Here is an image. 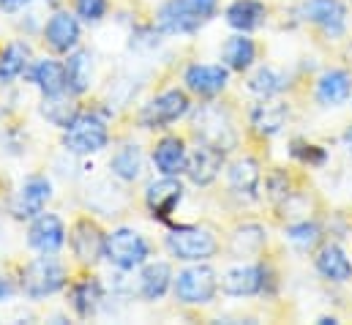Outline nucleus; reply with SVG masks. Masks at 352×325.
Wrapping results in <instances>:
<instances>
[{"instance_id":"obj_22","label":"nucleus","mask_w":352,"mask_h":325,"mask_svg":"<svg viewBox=\"0 0 352 325\" xmlns=\"http://www.w3.org/2000/svg\"><path fill=\"white\" fill-rule=\"evenodd\" d=\"M317 271L331 282H347L352 276V262L339 246H325L317 257Z\"/></svg>"},{"instance_id":"obj_12","label":"nucleus","mask_w":352,"mask_h":325,"mask_svg":"<svg viewBox=\"0 0 352 325\" xmlns=\"http://www.w3.org/2000/svg\"><path fill=\"white\" fill-rule=\"evenodd\" d=\"M221 164H224V151H219V148L202 143V145L191 154V159L186 164V172H188V178H191V183L208 186L210 180H216Z\"/></svg>"},{"instance_id":"obj_25","label":"nucleus","mask_w":352,"mask_h":325,"mask_svg":"<svg viewBox=\"0 0 352 325\" xmlns=\"http://www.w3.org/2000/svg\"><path fill=\"white\" fill-rule=\"evenodd\" d=\"M30 77L44 96H55V93L66 90V66H60L55 61H38Z\"/></svg>"},{"instance_id":"obj_30","label":"nucleus","mask_w":352,"mask_h":325,"mask_svg":"<svg viewBox=\"0 0 352 325\" xmlns=\"http://www.w3.org/2000/svg\"><path fill=\"white\" fill-rule=\"evenodd\" d=\"M41 112H44V118H47L50 123H55V126H60V129H66V126L80 115L77 107H74L63 93L44 96V107H41Z\"/></svg>"},{"instance_id":"obj_28","label":"nucleus","mask_w":352,"mask_h":325,"mask_svg":"<svg viewBox=\"0 0 352 325\" xmlns=\"http://www.w3.org/2000/svg\"><path fill=\"white\" fill-rule=\"evenodd\" d=\"M98 304H101V284L96 279H82V282L74 284V290H72V306H74V312L80 317L96 315Z\"/></svg>"},{"instance_id":"obj_35","label":"nucleus","mask_w":352,"mask_h":325,"mask_svg":"<svg viewBox=\"0 0 352 325\" xmlns=\"http://www.w3.org/2000/svg\"><path fill=\"white\" fill-rule=\"evenodd\" d=\"M77 14L85 22H98L107 14V0H77Z\"/></svg>"},{"instance_id":"obj_15","label":"nucleus","mask_w":352,"mask_h":325,"mask_svg":"<svg viewBox=\"0 0 352 325\" xmlns=\"http://www.w3.org/2000/svg\"><path fill=\"white\" fill-rule=\"evenodd\" d=\"M186 85H188V90H194L199 96H216L227 85V69L194 63L186 69Z\"/></svg>"},{"instance_id":"obj_23","label":"nucleus","mask_w":352,"mask_h":325,"mask_svg":"<svg viewBox=\"0 0 352 325\" xmlns=\"http://www.w3.org/2000/svg\"><path fill=\"white\" fill-rule=\"evenodd\" d=\"M263 19H265V6L257 3V0H235V3L227 8V22H230L235 30H241V33L260 28Z\"/></svg>"},{"instance_id":"obj_3","label":"nucleus","mask_w":352,"mask_h":325,"mask_svg":"<svg viewBox=\"0 0 352 325\" xmlns=\"http://www.w3.org/2000/svg\"><path fill=\"white\" fill-rule=\"evenodd\" d=\"M109 134H107V123L96 115V112H80L63 134V145L72 154H96L107 145Z\"/></svg>"},{"instance_id":"obj_39","label":"nucleus","mask_w":352,"mask_h":325,"mask_svg":"<svg viewBox=\"0 0 352 325\" xmlns=\"http://www.w3.org/2000/svg\"><path fill=\"white\" fill-rule=\"evenodd\" d=\"M320 323H322V325H336V320H333V317H322Z\"/></svg>"},{"instance_id":"obj_7","label":"nucleus","mask_w":352,"mask_h":325,"mask_svg":"<svg viewBox=\"0 0 352 325\" xmlns=\"http://www.w3.org/2000/svg\"><path fill=\"white\" fill-rule=\"evenodd\" d=\"M167 246L170 251L175 254L177 260H186V262H202V260H210L216 254V238L208 233V230H197V227H180L173 235H167Z\"/></svg>"},{"instance_id":"obj_37","label":"nucleus","mask_w":352,"mask_h":325,"mask_svg":"<svg viewBox=\"0 0 352 325\" xmlns=\"http://www.w3.org/2000/svg\"><path fill=\"white\" fill-rule=\"evenodd\" d=\"M30 0H0V8L3 11H16V8H22V6H28Z\"/></svg>"},{"instance_id":"obj_40","label":"nucleus","mask_w":352,"mask_h":325,"mask_svg":"<svg viewBox=\"0 0 352 325\" xmlns=\"http://www.w3.org/2000/svg\"><path fill=\"white\" fill-rule=\"evenodd\" d=\"M347 143H352V129L347 132Z\"/></svg>"},{"instance_id":"obj_1","label":"nucleus","mask_w":352,"mask_h":325,"mask_svg":"<svg viewBox=\"0 0 352 325\" xmlns=\"http://www.w3.org/2000/svg\"><path fill=\"white\" fill-rule=\"evenodd\" d=\"M216 14V0H167L159 8V28L164 33H194Z\"/></svg>"},{"instance_id":"obj_29","label":"nucleus","mask_w":352,"mask_h":325,"mask_svg":"<svg viewBox=\"0 0 352 325\" xmlns=\"http://www.w3.org/2000/svg\"><path fill=\"white\" fill-rule=\"evenodd\" d=\"M112 172L120 178V180H137L140 172H142V154L137 145H123L115 156H112Z\"/></svg>"},{"instance_id":"obj_34","label":"nucleus","mask_w":352,"mask_h":325,"mask_svg":"<svg viewBox=\"0 0 352 325\" xmlns=\"http://www.w3.org/2000/svg\"><path fill=\"white\" fill-rule=\"evenodd\" d=\"M263 244H265L263 230H257L254 238H246V227H243V230H238V235L232 238V251H235V254H241V251L246 254V251H257Z\"/></svg>"},{"instance_id":"obj_9","label":"nucleus","mask_w":352,"mask_h":325,"mask_svg":"<svg viewBox=\"0 0 352 325\" xmlns=\"http://www.w3.org/2000/svg\"><path fill=\"white\" fill-rule=\"evenodd\" d=\"M180 200H183V186H180V180H175V175H167V178L151 183L145 191V202H148L151 213L162 222L170 219V213L175 211Z\"/></svg>"},{"instance_id":"obj_14","label":"nucleus","mask_w":352,"mask_h":325,"mask_svg":"<svg viewBox=\"0 0 352 325\" xmlns=\"http://www.w3.org/2000/svg\"><path fill=\"white\" fill-rule=\"evenodd\" d=\"M303 17L328 33H342L344 19H347V8L339 0H309L303 6Z\"/></svg>"},{"instance_id":"obj_31","label":"nucleus","mask_w":352,"mask_h":325,"mask_svg":"<svg viewBox=\"0 0 352 325\" xmlns=\"http://www.w3.org/2000/svg\"><path fill=\"white\" fill-rule=\"evenodd\" d=\"M28 47L25 44H8L0 52V82L16 80L28 69Z\"/></svg>"},{"instance_id":"obj_38","label":"nucleus","mask_w":352,"mask_h":325,"mask_svg":"<svg viewBox=\"0 0 352 325\" xmlns=\"http://www.w3.org/2000/svg\"><path fill=\"white\" fill-rule=\"evenodd\" d=\"M8 295H11V282L0 279V298H8Z\"/></svg>"},{"instance_id":"obj_20","label":"nucleus","mask_w":352,"mask_h":325,"mask_svg":"<svg viewBox=\"0 0 352 325\" xmlns=\"http://www.w3.org/2000/svg\"><path fill=\"white\" fill-rule=\"evenodd\" d=\"M352 90V80L347 72H328L317 82V101L325 107H336L342 101H347Z\"/></svg>"},{"instance_id":"obj_8","label":"nucleus","mask_w":352,"mask_h":325,"mask_svg":"<svg viewBox=\"0 0 352 325\" xmlns=\"http://www.w3.org/2000/svg\"><path fill=\"white\" fill-rule=\"evenodd\" d=\"M186 112H188V96L183 90H167L156 96L151 104H145V109L140 112V123L145 129H167Z\"/></svg>"},{"instance_id":"obj_27","label":"nucleus","mask_w":352,"mask_h":325,"mask_svg":"<svg viewBox=\"0 0 352 325\" xmlns=\"http://www.w3.org/2000/svg\"><path fill=\"white\" fill-rule=\"evenodd\" d=\"M221 58H224V63H227L230 69L243 72V69H249L252 61H254V41L246 39L243 33H241V36H232V39H227V44H224Z\"/></svg>"},{"instance_id":"obj_19","label":"nucleus","mask_w":352,"mask_h":325,"mask_svg":"<svg viewBox=\"0 0 352 325\" xmlns=\"http://www.w3.org/2000/svg\"><path fill=\"white\" fill-rule=\"evenodd\" d=\"M284 120H287V104H281V101H263L252 109V126L260 137L278 134Z\"/></svg>"},{"instance_id":"obj_21","label":"nucleus","mask_w":352,"mask_h":325,"mask_svg":"<svg viewBox=\"0 0 352 325\" xmlns=\"http://www.w3.org/2000/svg\"><path fill=\"white\" fill-rule=\"evenodd\" d=\"M173 284V271L167 262H151L145 265L142 276H140V290H142V298L148 301H159Z\"/></svg>"},{"instance_id":"obj_13","label":"nucleus","mask_w":352,"mask_h":325,"mask_svg":"<svg viewBox=\"0 0 352 325\" xmlns=\"http://www.w3.org/2000/svg\"><path fill=\"white\" fill-rule=\"evenodd\" d=\"M44 39H47V44H50L55 52H69V50H74L77 41H80V25H77V19H74L72 14L58 11V14L47 22Z\"/></svg>"},{"instance_id":"obj_10","label":"nucleus","mask_w":352,"mask_h":325,"mask_svg":"<svg viewBox=\"0 0 352 325\" xmlns=\"http://www.w3.org/2000/svg\"><path fill=\"white\" fill-rule=\"evenodd\" d=\"M50 194H52V186H50L47 178H38V175L36 178H28L22 183L16 200H14V216L16 219H36L44 211Z\"/></svg>"},{"instance_id":"obj_2","label":"nucleus","mask_w":352,"mask_h":325,"mask_svg":"<svg viewBox=\"0 0 352 325\" xmlns=\"http://www.w3.org/2000/svg\"><path fill=\"white\" fill-rule=\"evenodd\" d=\"M63 284H66V268L55 257H38L22 271V290L33 301L58 293Z\"/></svg>"},{"instance_id":"obj_17","label":"nucleus","mask_w":352,"mask_h":325,"mask_svg":"<svg viewBox=\"0 0 352 325\" xmlns=\"http://www.w3.org/2000/svg\"><path fill=\"white\" fill-rule=\"evenodd\" d=\"M72 249H74V254H77L80 262H90L93 265L104 254V235L98 233L96 224L80 222L74 227V233H72Z\"/></svg>"},{"instance_id":"obj_4","label":"nucleus","mask_w":352,"mask_h":325,"mask_svg":"<svg viewBox=\"0 0 352 325\" xmlns=\"http://www.w3.org/2000/svg\"><path fill=\"white\" fill-rule=\"evenodd\" d=\"M104 257L120 271H134L148 260V244L140 233L120 227L104 238Z\"/></svg>"},{"instance_id":"obj_11","label":"nucleus","mask_w":352,"mask_h":325,"mask_svg":"<svg viewBox=\"0 0 352 325\" xmlns=\"http://www.w3.org/2000/svg\"><path fill=\"white\" fill-rule=\"evenodd\" d=\"M66 241V230H63V222L55 216V213H38L36 222L30 224V233H28V244L33 249H38L41 254H55Z\"/></svg>"},{"instance_id":"obj_6","label":"nucleus","mask_w":352,"mask_h":325,"mask_svg":"<svg viewBox=\"0 0 352 325\" xmlns=\"http://www.w3.org/2000/svg\"><path fill=\"white\" fill-rule=\"evenodd\" d=\"M216 271L210 265H194L180 271L175 279V295L183 304H208L216 295Z\"/></svg>"},{"instance_id":"obj_5","label":"nucleus","mask_w":352,"mask_h":325,"mask_svg":"<svg viewBox=\"0 0 352 325\" xmlns=\"http://www.w3.org/2000/svg\"><path fill=\"white\" fill-rule=\"evenodd\" d=\"M194 132H197V137L202 143H208V145H213L219 151H232L235 148V132L230 126V118H227L224 109H219L213 104H208V107H202L197 112Z\"/></svg>"},{"instance_id":"obj_26","label":"nucleus","mask_w":352,"mask_h":325,"mask_svg":"<svg viewBox=\"0 0 352 325\" xmlns=\"http://www.w3.org/2000/svg\"><path fill=\"white\" fill-rule=\"evenodd\" d=\"M90 77H93V58L90 52L80 50L66 63V87L72 93H85L90 87Z\"/></svg>"},{"instance_id":"obj_33","label":"nucleus","mask_w":352,"mask_h":325,"mask_svg":"<svg viewBox=\"0 0 352 325\" xmlns=\"http://www.w3.org/2000/svg\"><path fill=\"white\" fill-rule=\"evenodd\" d=\"M287 238L298 246V249H311V246H317V241H320V227L317 224H309V222L292 224L287 230Z\"/></svg>"},{"instance_id":"obj_16","label":"nucleus","mask_w":352,"mask_h":325,"mask_svg":"<svg viewBox=\"0 0 352 325\" xmlns=\"http://www.w3.org/2000/svg\"><path fill=\"white\" fill-rule=\"evenodd\" d=\"M265 284V271L260 265H243V268H235L224 276L221 282V290L227 295H254L260 293Z\"/></svg>"},{"instance_id":"obj_36","label":"nucleus","mask_w":352,"mask_h":325,"mask_svg":"<svg viewBox=\"0 0 352 325\" xmlns=\"http://www.w3.org/2000/svg\"><path fill=\"white\" fill-rule=\"evenodd\" d=\"M292 156H298L300 162H306V164H325V151L317 148V145L295 143V145H292Z\"/></svg>"},{"instance_id":"obj_18","label":"nucleus","mask_w":352,"mask_h":325,"mask_svg":"<svg viewBox=\"0 0 352 325\" xmlns=\"http://www.w3.org/2000/svg\"><path fill=\"white\" fill-rule=\"evenodd\" d=\"M153 162H156L162 175H180L188 164L183 140L180 137H164L153 151Z\"/></svg>"},{"instance_id":"obj_24","label":"nucleus","mask_w":352,"mask_h":325,"mask_svg":"<svg viewBox=\"0 0 352 325\" xmlns=\"http://www.w3.org/2000/svg\"><path fill=\"white\" fill-rule=\"evenodd\" d=\"M260 167L254 159H241L230 167V186L235 194L241 197H257V186H260Z\"/></svg>"},{"instance_id":"obj_32","label":"nucleus","mask_w":352,"mask_h":325,"mask_svg":"<svg viewBox=\"0 0 352 325\" xmlns=\"http://www.w3.org/2000/svg\"><path fill=\"white\" fill-rule=\"evenodd\" d=\"M249 87H252L254 93L273 96V93H281V90L287 87V77H284V74H278V72H273V69H260V72L252 77Z\"/></svg>"}]
</instances>
